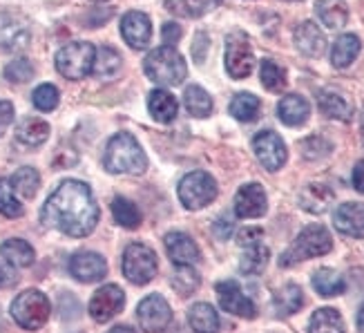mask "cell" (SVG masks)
Segmentation results:
<instances>
[{
  "label": "cell",
  "mask_w": 364,
  "mask_h": 333,
  "mask_svg": "<svg viewBox=\"0 0 364 333\" xmlns=\"http://www.w3.org/2000/svg\"><path fill=\"white\" fill-rule=\"evenodd\" d=\"M125 305V293L117 284H105L90 300V315L97 322H107L112 320L117 313H121Z\"/></svg>",
  "instance_id": "4fadbf2b"
},
{
  "label": "cell",
  "mask_w": 364,
  "mask_h": 333,
  "mask_svg": "<svg viewBox=\"0 0 364 333\" xmlns=\"http://www.w3.org/2000/svg\"><path fill=\"white\" fill-rule=\"evenodd\" d=\"M277 115L282 119V123H287V125H302L309 115H311V105L304 97H299V94H287L279 105H277Z\"/></svg>",
  "instance_id": "44dd1931"
},
{
  "label": "cell",
  "mask_w": 364,
  "mask_h": 333,
  "mask_svg": "<svg viewBox=\"0 0 364 333\" xmlns=\"http://www.w3.org/2000/svg\"><path fill=\"white\" fill-rule=\"evenodd\" d=\"M295 47L304 56L318 58V56L324 54L326 38H324L322 29L318 25H315L313 21H306V23H302L295 29Z\"/></svg>",
  "instance_id": "ffe728a7"
},
{
  "label": "cell",
  "mask_w": 364,
  "mask_h": 333,
  "mask_svg": "<svg viewBox=\"0 0 364 333\" xmlns=\"http://www.w3.org/2000/svg\"><path fill=\"white\" fill-rule=\"evenodd\" d=\"M358 329L364 333V305H362V309L358 311Z\"/></svg>",
  "instance_id": "db71d44e"
},
{
  "label": "cell",
  "mask_w": 364,
  "mask_h": 333,
  "mask_svg": "<svg viewBox=\"0 0 364 333\" xmlns=\"http://www.w3.org/2000/svg\"><path fill=\"white\" fill-rule=\"evenodd\" d=\"M121 70V56L117 50L112 47H99L97 50V56H94V68H92V74L99 76V78H114L117 72Z\"/></svg>",
  "instance_id": "1f68e13d"
},
{
  "label": "cell",
  "mask_w": 364,
  "mask_h": 333,
  "mask_svg": "<svg viewBox=\"0 0 364 333\" xmlns=\"http://www.w3.org/2000/svg\"><path fill=\"white\" fill-rule=\"evenodd\" d=\"M313 289L318 291L322 297H336L342 295L346 289V282L340 273H336L333 268H320L313 273Z\"/></svg>",
  "instance_id": "f546056e"
},
{
  "label": "cell",
  "mask_w": 364,
  "mask_h": 333,
  "mask_svg": "<svg viewBox=\"0 0 364 333\" xmlns=\"http://www.w3.org/2000/svg\"><path fill=\"white\" fill-rule=\"evenodd\" d=\"M41 219L45 226L56 228L70 237H85L99 221V206L87 184L68 179L47 197Z\"/></svg>",
  "instance_id": "6da1fadb"
},
{
  "label": "cell",
  "mask_w": 364,
  "mask_h": 333,
  "mask_svg": "<svg viewBox=\"0 0 364 333\" xmlns=\"http://www.w3.org/2000/svg\"><path fill=\"white\" fill-rule=\"evenodd\" d=\"M188 322L195 333H217L219 331V315L208 302H197L190 307Z\"/></svg>",
  "instance_id": "4316f807"
},
{
  "label": "cell",
  "mask_w": 364,
  "mask_h": 333,
  "mask_svg": "<svg viewBox=\"0 0 364 333\" xmlns=\"http://www.w3.org/2000/svg\"><path fill=\"white\" fill-rule=\"evenodd\" d=\"M353 188L358 190V193L364 195V159L355 164L353 168Z\"/></svg>",
  "instance_id": "f907efd6"
},
{
  "label": "cell",
  "mask_w": 364,
  "mask_h": 333,
  "mask_svg": "<svg viewBox=\"0 0 364 333\" xmlns=\"http://www.w3.org/2000/svg\"><path fill=\"white\" fill-rule=\"evenodd\" d=\"M11 121H14V105L9 101H0V137L9 128Z\"/></svg>",
  "instance_id": "c3c4849f"
},
{
  "label": "cell",
  "mask_w": 364,
  "mask_h": 333,
  "mask_svg": "<svg viewBox=\"0 0 364 333\" xmlns=\"http://www.w3.org/2000/svg\"><path fill=\"white\" fill-rule=\"evenodd\" d=\"M217 197V181L208 172L195 170L179 181V199L188 211H199Z\"/></svg>",
  "instance_id": "52a82bcc"
},
{
  "label": "cell",
  "mask_w": 364,
  "mask_h": 333,
  "mask_svg": "<svg viewBox=\"0 0 364 333\" xmlns=\"http://www.w3.org/2000/svg\"><path fill=\"white\" fill-rule=\"evenodd\" d=\"M275 311L279 315H293L295 311L302 309L304 305V295H302V289L297 287V284H287L284 289H279L275 293Z\"/></svg>",
  "instance_id": "d6a6232c"
},
{
  "label": "cell",
  "mask_w": 364,
  "mask_h": 333,
  "mask_svg": "<svg viewBox=\"0 0 364 333\" xmlns=\"http://www.w3.org/2000/svg\"><path fill=\"white\" fill-rule=\"evenodd\" d=\"M5 78L9 83H27L34 78V65L27 58H16L5 68Z\"/></svg>",
  "instance_id": "ee69618b"
},
{
  "label": "cell",
  "mask_w": 364,
  "mask_h": 333,
  "mask_svg": "<svg viewBox=\"0 0 364 333\" xmlns=\"http://www.w3.org/2000/svg\"><path fill=\"white\" fill-rule=\"evenodd\" d=\"M112 215L114 221L123 228H139L141 226V211L136 208V204H132L130 199L125 197H117L112 201Z\"/></svg>",
  "instance_id": "74e56055"
},
{
  "label": "cell",
  "mask_w": 364,
  "mask_h": 333,
  "mask_svg": "<svg viewBox=\"0 0 364 333\" xmlns=\"http://www.w3.org/2000/svg\"><path fill=\"white\" fill-rule=\"evenodd\" d=\"M161 38L168 47L177 45L181 41V27L177 23H166L164 29H161Z\"/></svg>",
  "instance_id": "bcb514c9"
},
{
  "label": "cell",
  "mask_w": 364,
  "mask_h": 333,
  "mask_svg": "<svg viewBox=\"0 0 364 333\" xmlns=\"http://www.w3.org/2000/svg\"><path fill=\"white\" fill-rule=\"evenodd\" d=\"M0 258H3V262H7L9 266L25 268V266L34 264L36 253L25 240H7L0 244Z\"/></svg>",
  "instance_id": "cb8c5ba5"
},
{
  "label": "cell",
  "mask_w": 364,
  "mask_h": 333,
  "mask_svg": "<svg viewBox=\"0 0 364 333\" xmlns=\"http://www.w3.org/2000/svg\"><path fill=\"white\" fill-rule=\"evenodd\" d=\"M333 224L342 235L362 240L364 237V204L360 201L340 204L338 211L333 213Z\"/></svg>",
  "instance_id": "ac0fdd59"
},
{
  "label": "cell",
  "mask_w": 364,
  "mask_h": 333,
  "mask_svg": "<svg viewBox=\"0 0 364 333\" xmlns=\"http://www.w3.org/2000/svg\"><path fill=\"white\" fill-rule=\"evenodd\" d=\"M47 137H50V125H47V121L36 119V117L25 119L18 128H16V139H18L23 146H29V148L43 146L47 141Z\"/></svg>",
  "instance_id": "d4e9b609"
},
{
  "label": "cell",
  "mask_w": 364,
  "mask_h": 333,
  "mask_svg": "<svg viewBox=\"0 0 364 333\" xmlns=\"http://www.w3.org/2000/svg\"><path fill=\"white\" fill-rule=\"evenodd\" d=\"M331 248H333V237H331V233L320 224H311L297 235V240L291 244V248L282 255L279 264L293 266L297 262L326 255Z\"/></svg>",
  "instance_id": "277c9868"
},
{
  "label": "cell",
  "mask_w": 364,
  "mask_h": 333,
  "mask_svg": "<svg viewBox=\"0 0 364 333\" xmlns=\"http://www.w3.org/2000/svg\"><path fill=\"white\" fill-rule=\"evenodd\" d=\"M166 250H168V258L175 262V264H188L193 266L199 262L201 253L199 246L195 244V240L186 233H168L166 235Z\"/></svg>",
  "instance_id": "d6986e66"
},
{
  "label": "cell",
  "mask_w": 364,
  "mask_h": 333,
  "mask_svg": "<svg viewBox=\"0 0 364 333\" xmlns=\"http://www.w3.org/2000/svg\"><path fill=\"white\" fill-rule=\"evenodd\" d=\"M9 181H11L14 193H18V195L27 197V199L34 197L38 186H41V177H38V172L34 168H21V170H16L14 177Z\"/></svg>",
  "instance_id": "ab89813d"
},
{
  "label": "cell",
  "mask_w": 364,
  "mask_h": 333,
  "mask_svg": "<svg viewBox=\"0 0 364 333\" xmlns=\"http://www.w3.org/2000/svg\"><path fill=\"white\" fill-rule=\"evenodd\" d=\"M362 50V43L355 34H342L336 43H333V50H331V63L336 68H349L351 63L358 58Z\"/></svg>",
  "instance_id": "83f0119b"
},
{
  "label": "cell",
  "mask_w": 364,
  "mask_h": 333,
  "mask_svg": "<svg viewBox=\"0 0 364 333\" xmlns=\"http://www.w3.org/2000/svg\"><path fill=\"white\" fill-rule=\"evenodd\" d=\"M320 110L322 115H326L328 119H338V121H351L353 117V107L346 101L342 94L333 92V90H322L320 92Z\"/></svg>",
  "instance_id": "484cf974"
},
{
  "label": "cell",
  "mask_w": 364,
  "mask_h": 333,
  "mask_svg": "<svg viewBox=\"0 0 364 333\" xmlns=\"http://www.w3.org/2000/svg\"><path fill=\"white\" fill-rule=\"evenodd\" d=\"M268 258H271V253H268V248L262 242L252 244V246H246L244 255H242V262H240L242 273H246V275H259L266 268V264H268Z\"/></svg>",
  "instance_id": "e575fe53"
},
{
  "label": "cell",
  "mask_w": 364,
  "mask_h": 333,
  "mask_svg": "<svg viewBox=\"0 0 364 333\" xmlns=\"http://www.w3.org/2000/svg\"><path fill=\"white\" fill-rule=\"evenodd\" d=\"M103 166L107 172L114 174H144L148 168V157L132 134L119 132L109 139L103 157Z\"/></svg>",
  "instance_id": "7a4b0ae2"
},
{
  "label": "cell",
  "mask_w": 364,
  "mask_h": 333,
  "mask_svg": "<svg viewBox=\"0 0 364 333\" xmlns=\"http://www.w3.org/2000/svg\"><path fill=\"white\" fill-rule=\"evenodd\" d=\"M70 273L78 282L92 284V282H99V280L105 278L107 264H105V260L99 255V253L83 250V253H76V255L70 260Z\"/></svg>",
  "instance_id": "e0dca14e"
},
{
  "label": "cell",
  "mask_w": 364,
  "mask_h": 333,
  "mask_svg": "<svg viewBox=\"0 0 364 333\" xmlns=\"http://www.w3.org/2000/svg\"><path fill=\"white\" fill-rule=\"evenodd\" d=\"M168 11L179 16H203L221 5V0H168Z\"/></svg>",
  "instance_id": "f35d334b"
},
{
  "label": "cell",
  "mask_w": 364,
  "mask_h": 333,
  "mask_svg": "<svg viewBox=\"0 0 364 333\" xmlns=\"http://www.w3.org/2000/svg\"><path fill=\"white\" fill-rule=\"evenodd\" d=\"M259 78H262V85L271 92H282L287 88V70L279 68L275 60H262V68H259Z\"/></svg>",
  "instance_id": "60d3db41"
},
{
  "label": "cell",
  "mask_w": 364,
  "mask_h": 333,
  "mask_svg": "<svg viewBox=\"0 0 364 333\" xmlns=\"http://www.w3.org/2000/svg\"><path fill=\"white\" fill-rule=\"evenodd\" d=\"M11 318L18 327L27 331H36L50 318V300L36 289L23 291L11 302Z\"/></svg>",
  "instance_id": "8992f818"
},
{
  "label": "cell",
  "mask_w": 364,
  "mask_h": 333,
  "mask_svg": "<svg viewBox=\"0 0 364 333\" xmlns=\"http://www.w3.org/2000/svg\"><path fill=\"white\" fill-rule=\"evenodd\" d=\"M199 47H208V36H205V34H197V38H195L193 54H195V60H197V63L203 60V52L199 50Z\"/></svg>",
  "instance_id": "816d5d0a"
},
{
  "label": "cell",
  "mask_w": 364,
  "mask_h": 333,
  "mask_svg": "<svg viewBox=\"0 0 364 333\" xmlns=\"http://www.w3.org/2000/svg\"><path fill=\"white\" fill-rule=\"evenodd\" d=\"M94 56H97V47L85 41H76L65 45L56 54V70L60 76L70 78V81H81L87 74H92Z\"/></svg>",
  "instance_id": "5b68a950"
},
{
  "label": "cell",
  "mask_w": 364,
  "mask_h": 333,
  "mask_svg": "<svg viewBox=\"0 0 364 333\" xmlns=\"http://www.w3.org/2000/svg\"><path fill=\"white\" fill-rule=\"evenodd\" d=\"M0 215H5L9 219L23 215V204L16 197L9 179H0Z\"/></svg>",
  "instance_id": "b9f144b4"
},
{
  "label": "cell",
  "mask_w": 364,
  "mask_h": 333,
  "mask_svg": "<svg viewBox=\"0 0 364 333\" xmlns=\"http://www.w3.org/2000/svg\"><path fill=\"white\" fill-rule=\"evenodd\" d=\"M232 233V221L228 217H219L215 221V235L219 240H228V235Z\"/></svg>",
  "instance_id": "681fc988"
},
{
  "label": "cell",
  "mask_w": 364,
  "mask_h": 333,
  "mask_svg": "<svg viewBox=\"0 0 364 333\" xmlns=\"http://www.w3.org/2000/svg\"><path fill=\"white\" fill-rule=\"evenodd\" d=\"M309 333H344L342 315L331 307L318 309L309 322Z\"/></svg>",
  "instance_id": "4dcf8cb0"
},
{
  "label": "cell",
  "mask_w": 364,
  "mask_h": 333,
  "mask_svg": "<svg viewBox=\"0 0 364 333\" xmlns=\"http://www.w3.org/2000/svg\"><path fill=\"white\" fill-rule=\"evenodd\" d=\"M29 27L18 14H0V47L7 52H21L29 45Z\"/></svg>",
  "instance_id": "5bb4252c"
},
{
  "label": "cell",
  "mask_w": 364,
  "mask_h": 333,
  "mask_svg": "<svg viewBox=\"0 0 364 333\" xmlns=\"http://www.w3.org/2000/svg\"><path fill=\"white\" fill-rule=\"evenodd\" d=\"M299 204H302V208L309 211V213H326L328 206L333 204V190L324 184H309L302 195H299Z\"/></svg>",
  "instance_id": "603a6c76"
},
{
  "label": "cell",
  "mask_w": 364,
  "mask_h": 333,
  "mask_svg": "<svg viewBox=\"0 0 364 333\" xmlns=\"http://www.w3.org/2000/svg\"><path fill=\"white\" fill-rule=\"evenodd\" d=\"M255 65L248 36L242 31H235L226 41V70L232 78H246Z\"/></svg>",
  "instance_id": "30bf717a"
},
{
  "label": "cell",
  "mask_w": 364,
  "mask_h": 333,
  "mask_svg": "<svg viewBox=\"0 0 364 333\" xmlns=\"http://www.w3.org/2000/svg\"><path fill=\"white\" fill-rule=\"evenodd\" d=\"M259 99L250 92H242L230 101V115L237 121H255L259 117Z\"/></svg>",
  "instance_id": "d590c367"
},
{
  "label": "cell",
  "mask_w": 364,
  "mask_h": 333,
  "mask_svg": "<svg viewBox=\"0 0 364 333\" xmlns=\"http://www.w3.org/2000/svg\"><path fill=\"white\" fill-rule=\"evenodd\" d=\"M252 150H255L262 166L271 172L279 170L284 164H287V157H289L287 144H284L282 137L275 134L273 130H264L252 139Z\"/></svg>",
  "instance_id": "8fae6325"
},
{
  "label": "cell",
  "mask_w": 364,
  "mask_h": 333,
  "mask_svg": "<svg viewBox=\"0 0 364 333\" xmlns=\"http://www.w3.org/2000/svg\"><path fill=\"white\" fill-rule=\"evenodd\" d=\"M123 275L132 284H148L156 275V255L146 244H130L123 253Z\"/></svg>",
  "instance_id": "ba28073f"
},
{
  "label": "cell",
  "mask_w": 364,
  "mask_h": 333,
  "mask_svg": "<svg viewBox=\"0 0 364 333\" xmlns=\"http://www.w3.org/2000/svg\"><path fill=\"white\" fill-rule=\"evenodd\" d=\"M315 11H318L322 25H326L328 29H340L349 21V9H346L342 0H318Z\"/></svg>",
  "instance_id": "f1b7e54d"
},
{
  "label": "cell",
  "mask_w": 364,
  "mask_h": 333,
  "mask_svg": "<svg viewBox=\"0 0 364 333\" xmlns=\"http://www.w3.org/2000/svg\"><path fill=\"white\" fill-rule=\"evenodd\" d=\"M217 297H219L221 309L232 313V315H240V318H246V320L257 315L255 302H252V300L242 291V287L235 280L219 282L217 284Z\"/></svg>",
  "instance_id": "7c38bea8"
},
{
  "label": "cell",
  "mask_w": 364,
  "mask_h": 333,
  "mask_svg": "<svg viewBox=\"0 0 364 333\" xmlns=\"http://www.w3.org/2000/svg\"><path fill=\"white\" fill-rule=\"evenodd\" d=\"M144 70L154 83L166 85V88L181 85L188 74L183 56L175 50V47H168V45L156 47L154 52H150L146 56Z\"/></svg>",
  "instance_id": "3957f363"
},
{
  "label": "cell",
  "mask_w": 364,
  "mask_h": 333,
  "mask_svg": "<svg viewBox=\"0 0 364 333\" xmlns=\"http://www.w3.org/2000/svg\"><path fill=\"white\" fill-rule=\"evenodd\" d=\"M268 208L266 193L259 184H246L237 190L235 195V215L242 219H255L262 217Z\"/></svg>",
  "instance_id": "9a60e30c"
},
{
  "label": "cell",
  "mask_w": 364,
  "mask_h": 333,
  "mask_svg": "<svg viewBox=\"0 0 364 333\" xmlns=\"http://www.w3.org/2000/svg\"><path fill=\"white\" fill-rule=\"evenodd\" d=\"M18 282V275L14 273V268L7 262H0V289H11Z\"/></svg>",
  "instance_id": "7dc6e473"
},
{
  "label": "cell",
  "mask_w": 364,
  "mask_h": 333,
  "mask_svg": "<svg viewBox=\"0 0 364 333\" xmlns=\"http://www.w3.org/2000/svg\"><path fill=\"white\" fill-rule=\"evenodd\" d=\"M121 36L134 50H144L150 43L152 25L144 11H128L121 18Z\"/></svg>",
  "instance_id": "2e32d148"
},
{
  "label": "cell",
  "mask_w": 364,
  "mask_h": 333,
  "mask_svg": "<svg viewBox=\"0 0 364 333\" xmlns=\"http://www.w3.org/2000/svg\"><path fill=\"white\" fill-rule=\"evenodd\" d=\"M183 103H186V110L193 117H208L213 112V99L210 94L205 92L203 88L199 85H190L183 94Z\"/></svg>",
  "instance_id": "836d02e7"
},
{
  "label": "cell",
  "mask_w": 364,
  "mask_h": 333,
  "mask_svg": "<svg viewBox=\"0 0 364 333\" xmlns=\"http://www.w3.org/2000/svg\"><path fill=\"white\" fill-rule=\"evenodd\" d=\"M136 318H139V327L146 333H161L172 322V309L164 295L154 293L148 295L146 300H141V305L136 307Z\"/></svg>",
  "instance_id": "9c48e42d"
},
{
  "label": "cell",
  "mask_w": 364,
  "mask_h": 333,
  "mask_svg": "<svg viewBox=\"0 0 364 333\" xmlns=\"http://www.w3.org/2000/svg\"><path fill=\"white\" fill-rule=\"evenodd\" d=\"M107 333H136L132 327H125V324H121V327H114V329H109Z\"/></svg>",
  "instance_id": "f5cc1de1"
},
{
  "label": "cell",
  "mask_w": 364,
  "mask_h": 333,
  "mask_svg": "<svg viewBox=\"0 0 364 333\" xmlns=\"http://www.w3.org/2000/svg\"><path fill=\"white\" fill-rule=\"evenodd\" d=\"M199 282H201L199 273L188 264H177L175 273H172V278H170L172 289H175L179 295H193L199 289Z\"/></svg>",
  "instance_id": "8d00e7d4"
},
{
  "label": "cell",
  "mask_w": 364,
  "mask_h": 333,
  "mask_svg": "<svg viewBox=\"0 0 364 333\" xmlns=\"http://www.w3.org/2000/svg\"><path fill=\"white\" fill-rule=\"evenodd\" d=\"M264 237V231L257 228V226H248L244 231H240V235H237V242H240L242 246H252V244H259Z\"/></svg>",
  "instance_id": "f6af8a7d"
},
{
  "label": "cell",
  "mask_w": 364,
  "mask_h": 333,
  "mask_svg": "<svg viewBox=\"0 0 364 333\" xmlns=\"http://www.w3.org/2000/svg\"><path fill=\"white\" fill-rule=\"evenodd\" d=\"M148 110H150V115H152L154 121L172 123V121L177 119L179 103H177V99L172 97L170 92L154 90V92H150V97H148Z\"/></svg>",
  "instance_id": "7402d4cb"
},
{
  "label": "cell",
  "mask_w": 364,
  "mask_h": 333,
  "mask_svg": "<svg viewBox=\"0 0 364 333\" xmlns=\"http://www.w3.org/2000/svg\"><path fill=\"white\" fill-rule=\"evenodd\" d=\"M31 101H34V105L41 110V112H52L60 101V94L52 83H43L34 90V94H31Z\"/></svg>",
  "instance_id": "7bdbcfd3"
}]
</instances>
